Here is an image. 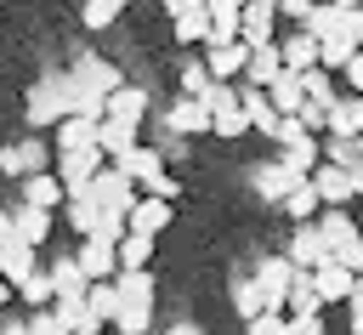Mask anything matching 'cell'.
<instances>
[{
	"label": "cell",
	"instance_id": "obj_1",
	"mask_svg": "<svg viewBox=\"0 0 363 335\" xmlns=\"http://www.w3.org/2000/svg\"><path fill=\"white\" fill-rule=\"evenodd\" d=\"M23 119H28V131H57L62 119H74V85H68V68H57V74H45V79L28 85Z\"/></svg>",
	"mask_w": 363,
	"mask_h": 335
},
{
	"label": "cell",
	"instance_id": "obj_2",
	"mask_svg": "<svg viewBox=\"0 0 363 335\" xmlns=\"http://www.w3.org/2000/svg\"><path fill=\"white\" fill-rule=\"evenodd\" d=\"M113 290H119L113 329L119 335H153V273H119Z\"/></svg>",
	"mask_w": 363,
	"mask_h": 335
},
{
	"label": "cell",
	"instance_id": "obj_3",
	"mask_svg": "<svg viewBox=\"0 0 363 335\" xmlns=\"http://www.w3.org/2000/svg\"><path fill=\"white\" fill-rule=\"evenodd\" d=\"M68 85H74V108H79V102H108L125 79H119V68H113V62H102V57H91V51H85V57H74V62H68Z\"/></svg>",
	"mask_w": 363,
	"mask_h": 335
},
{
	"label": "cell",
	"instance_id": "obj_4",
	"mask_svg": "<svg viewBox=\"0 0 363 335\" xmlns=\"http://www.w3.org/2000/svg\"><path fill=\"white\" fill-rule=\"evenodd\" d=\"M79 199H85V204H96V210L130 216V210H136V199H142V187H136V182H125V176L108 165V170H96V176H91V187H85Z\"/></svg>",
	"mask_w": 363,
	"mask_h": 335
},
{
	"label": "cell",
	"instance_id": "obj_5",
	"mask_svg": "<svg viewBox=\"0 0 363 335\" xmlns=\"http://www.w3.org/2000/svg\"><path fill=\"white\" fill-rule=\"evenodd\" d=\"M301 182H306V176H295L278 153H272V159H261V165H250V187H255V199H261V204H284Z\"/></svg>",
	"mask_w": 363,
	"mask_h": 335
},
{
	"label": "cell",
	"instance_id": "obj_6",
	"mask_svg": "<svg viewBox=\"0 0 363 335\" xmlns=\"http://www.w3.org/2000/svg\"><path fill=\"white\" fill-rule=\"evenodd\" d=\"M250 278H255V290H261L267 312H284V301H289V284H295V267H289V256H284V250H278V256H261Z\"/></svg>",
	"mask_w": 363,
	"mask_h": 335
},
{
	"label": "cell",
	"instance_id": "obj_7",
	"mask_svg": "<svg viewBox=\"0 0 363 335\" xmlns=\"http://www.w3.org/2000/svg\"><path fill=\"white\" fill-rule=\"evenodd\" d=\"M176 45H210V0H170L164 6Z\"/></svg>",
	"mask_w": 363,
	"mask_h": 335
},
{
	"label": "cell",
	"instance_id": "obj_8",
	"mask_svg": "<svg viewBox=\"0 0 363 335\" xmlns=\"http://www.w3.org/2000/svg\"><path fill=\"white\" fill-rule=\"evenodd\" d=\"M74 261H79V273H85L91 284H113V278H119V244H102V238H79Z\"/></svg>",
	"mask_w": 363,
	"mask_h": 335
},
{
	"label": "cell",
	"instance_id": "obj_9",
	"mask_svg": "<svg viewBox=\"0 0 363 335\" xmlns=\"http://www.w3.org/2000/svg\"><path fill=\"white\" fill-rule=\"evenodd\" d=\"M96 170H108V159L102 153H57V182H62V193L68 199H79L85 187H91V176Z\"/></svg>",
	"mask_w": 363,
	"mask_h": 335
},
{
	"label": "cell",
	"instance_id": "obj_10",
	"mask_svg": "<svg viewBox=\"0 0 363 335\" xmlns=\"http://www.w3.org/2000/svg\"><path fill=\"white\" fill-rule=\"evenodd\" d=\"M284 256H289V267H295V273H318V267L329 261V250H323V238H318V221L295 227V233H289V244H284Z\"/></svg>",
	"mask_w": 363,
	"mask_h": 335
},
{
	"label": "cell",
	"instance_id": "obj_11",
	"mask_svg": "<svg viewBox=\"0 0 363 335\" xmlns=\"http://www.w3.org/2000/svg\"><path fill=\"white\" fill-rule=\"evenodd\" d=\"M204 68H210V79L238 85V74L250 68V45H244V40H233V45H204Z\"/></svg>",
	"mask_w": 363,
	"mask_h": 335
},
{
	"label": "cell",
	"instance_id": "obj_12",
	"mask_svg": "<svg viewBox=\"0 0 363 335\" xmlns=\"http://www.w3.org/2000/svg\"><path fill=\"white\" fill-rule=\"evenodd\" d=\"M17 187H23V204H28V210H45V216H57V210L68 204V193H62V182H57V170H40V176H23Z\"/></svg>",
	"mask_w": 363,
	"mask_h": 335
},
{
	"label": "cell",
	"instance_id": "obj_13",
	"mask_svg": "<svg viewBox=\"0 0 363 335\" xmlns=\"http://www.w3.org/2000/svg\"><path fill=\"white\" fill-rule=\"evenodd\" d=\"M45 159H51V142H11V148H0V170L6 176H40L45 170Z\"/></svg>",
	"mask_w": 363,
	"mask_h": 335
},
{
	"label": "cell",
	"instance_id": "obj_14",
	"mask_svg": "<svg viewBox=\"0 0 363 335\" xmlns=\"http://www.w3.org/2000/svg\"><path fill=\"white\" fill-rule=\"evenodd\" d=\"M34 273H40V250H28V244H23L17 233H11V238L0 244V278H6L11 290H17V284H28Z\"/></svg>",
	"mask_w": 363,
	"mask_h": 335
},
{
	"label": "cell",
	"instance_id": "obj_15",
	"mask_svg": "<svg viewBox=\"0 0 363 335\" xmlns=\"http://www.w3.org/2000/svg\"><path fill=\"white\" fill-rule=\"evenodd\" d=\"M113 170H119L125 182H136V187H142V182H153V176L164 170V153H159V148H147V142H136L130 153H119V159H113Z\"/></svg>",
	"mask_w": 363,
	"mask_h": 335
},
{
	"label": "cell",
	"instance_id": "obj_16",
	"mask_svg": "<svg viewBox=\"0 0 363 335\" xmlns=\"http://www.w3.org/2000/svg\"><path fill=\"white\" fill-rule=\"evenodd\" d=\"M244 34V0H210V45H233Z\"/></svg>",
	"mask_w": 363,
	"mask_h": 335
},
{
	"label": "cell",
	"instance_id": "obj_17",
	"mask_svg": "<svg viewBox=\"0 0 363 335\" xmlns=\"http://www.w3.org/2000/svg\"><path fill=\"white\" fill-rule=\"evenodd\" d=\"M272 23H278V6L272 0H244V45L255 51V45H272Z\"/></svg>",
	"mask_w": 363,
	"mask_h": 335
},
{
	"label": "cell",
	"instance_id": "obj_18",
	"mask_svg": "<svg viewBox=\"0 0 363 335\" xmlns=\"http://www.w3.org/2000/svg\"><path fill=\"white\" fill-rule=\"evenodd\" d=\"M51 148H57V153H102V148H96V125L79 119V114L51 131Z\"/></svg>",
	"mask_w": 363,
	"mask_h": 335
},
{
	"label": "cell",
	"instance_id": "obj_19",
	"mask_svg": "<svg viewBox=\"0 0 363 335\" xmlns=\"http://www.w3.org/2000/svg\"><path fill=\"white\" fill-rule=\"evenodd\" d=\"M312 187H318V204H323V210H346V199H357V193H352V176L335 170V165H318V170H312Z\"/></svg>",
	"mask_w": 363,
	"mask_h": 335
},
{
	"label": "cell",
	"instance_id": "obj_20",
	"mask_svg": "<svg viewBox=\"0 0 363 335\" xmlns=\"http://www.w3.org/2000/svg\"><path fill=\"white\" fill-rule=\"evenodd\" d=\"M238 102H244V119H250V131H267V136H278V108H272V97L267 91H255V85H238Z\"/></svg>",
	"mask_w": 363,
	"mask_h": 335
},
{
	"label": "cell",
	"instance_id": "obj_21",
	"mask_svg": "<svg viewBox=\"0 0 363 335\" xmlns=\"http://www.w3.org/2000/svg\"><path fill=\"white\" fill-rule=\"evenodd\" d=\"M170 216H176V204H159V199H136V210L125 216V227H130V233H142V238H159V233L170 227Z\"/></svg>",
	"mask_w": 363,
	"mask_h": 335
},
{
	"label": "cell",
	"instance_id": "obj_22",
	"mask_svg": "<svg viewBox=\"0 0 363 335\" xmlns=\"http://www.w3.org/2000/svg\"><path fill=\"white\" fill-rule=\"evenodd\" d=\"M284 74V57H278V40L272 45H255L250 51V68H244V85H255V91H272V79Z\"/></svg>",
	"mask_w": 363,
	"mask_h": 335
},
{
	"label": "cell",
	"instance_id": "obj_23",
	"mask_svg": "<svg viewBox=\"0 0 363 335\" xmlns=\"http://www.w3.org/2000/svg\"><path fill=\"white\" fill-rule=\"evenodd\" d=\"M318 238H323V250H329V261H335V250L352 244V238H363V227H357L346 210H323V216H318Z\"/></svg>",
	"mask_w": 363,
	"mask_h": 335
},
{
	"label": "cell",
	"instance_id": "obj_24",
	"mask_svg": "<svg viewBox=\"0 0 363 335\" xmlns=\"http://www.w3.org/2000/svg\"><path fill=\"white\" fill-rule=\"evenodd\" d=\"M278 57H284V74H312L318 68V40L312 34H289V40H278Z\"/></svg>",
	"mask_w": 363,
	"mask_h": 335
},
{
	"label": "cell",
	"instance_id": "obj_25",
	"mask_svg": "<svg viewBox=\"0 0 363 335\" xmlns=\"http://www.w3.org/2000/svg\"><path fill=\"white\" fill-rule=\"evenodd\" d=\"M142 114H147V91L125 79V85L108 97V119H119V125H142Z\"/></svg>",
	"mask_w": 363,
	"mask_h": 335
},
{
	"label": "cell",
	"instance_id": "obj_26",
	"mask_svg": "<svg viewBox=\"0 0 363 335\" xmlns=\"http://www.w3.org/2000/svg\"><path fill=\"white\" fill-rule=\"evenodd\" d=\"M312 284H318V301L329 307V301H352V290H357V278L346 273V267H335V261H323L318 273H312Z\"/></svg>",
	"mask_w": 363,
	"mask_h": 335
},
{
	"label": "cell",
	"instance_id": "obj_27",
	"mask_svg": "<svg viewBox=\"0 0 363 335\" xmlns=\"http://www.w3.org/2000/svg\"><path fill=\"white\" fill-rule=\"evenodd\" d=\"M284 318H323V301H318V284H312V273H295V284H289V301H284Z\"/></svg>",
	"mask_w": 363,
	"mask_h": 335
},
{
	"label": "cell",
	"instance_id": "obj_28",
	"mask_svg": "<svg viewBox=\"0 0 363 335\" xmlns=\"http://www.w3.org/2000/svg\"><path fill=\"white\" fill-rule=\"evenodd\" d=\"M323 136H346V142H363V97H340L335 114H329V131Z\"/></svg>",
	"mask_w": 363,
	"mask_h": 335
},
{
	"label": "cell",
	"instance_id": "obj_29",
	"mask_svg": "<svg viewBox=\"0 0 363 335\" xmlns=\"http://www.w3.org/2000/svg\"><path fill=\"white\" fill-rule=\"evenodd\" d=\"M170 125H176L182 136H204V131H210V108H204L199 97H176V102H170Z\"/></svg>",
	"mask_w": 363,
	"mask_h": 335
},
{
	"label": "cell",
	"instance_id": "obj_30",
	"mask_svg": "<svg viewBox=\"0 0 363 335\" xmlns=\"http://www.w3.org/2000/svg\"><path fill=\"white\" fill-rule=\"evenodd\" d=\"M267 97H272V108H278V119H295V114L306 108V91H301V74H278Z\"/></svg>",
	"mask_w": 363,
	"mask_h": 335
},
{
	"label": "cell",
	"instance_id": "obj_31",
	"mask_svg": "<svg viewBox=\"0 0 363 335\" xmlns=\"http://www.w3.org/2000/svg\"><path fill=\"white\" fill-rule=\"evenodd\" d=\"M278 159L295 170V176H312L318 165H323V142L318 136H301V142H289V148H278Z\"/></svg>",
	"mask_w": 363,
	"mask_h": 335
},
{
	"label": "cell",
	"instance_id": "obj_32",
	"mask_svg": "<svg viewBox=\"0 0 363 335\" xmlns=\"http://www.w3.org/2000/svg\"><path fill=\"white\" fill-rule=\"evenodd\" d=\"M11 227H17V238H23L28 250H40V244L51 238V216H45V210H28V204L11 210Z\"/></svg>",
	"mask_w": 363,
	"mask_h": 335
},
{
	"label": "cell",
	"instance_id": "obj_33",
	"mask_svg": "<svg viewBox=\"0 0 363 335\" xmlns=\"http://www.w3.org/2000/svg\"><path fill=\"white\" fill-rule=\"evenodd\" d=\"M85 312H91L96 329H113V318H119V290H113V284H91V290H85Z\"/></svg>",
	"mask_w": 363,
	"mask_h": 335
},
{
	"label": "cell",
	"instance_id": "obj_34",
	"mask_svg": "<svg viewBox=\"0 0 363 335\" xmlns=\"http://www.w3.org/2000/svg\"><path fill=\"white\" fill-rule=\"evenodd\" d=\"M340 11H346V0H329V6H312V17L301 23V34H312L318 45H323V40H335V34H340Z\"/></svg>",
	"mask_w": 363,
	"mask_h": 335
},
{
	"label": "cell",
	"instance_id": "obj_35",
	"mask_svg": "<svg viewBox=\"0 0 363 335\" xmlns=\"http://www.w3.org/2000/svg\"><path fill=\"white\" fill-rule=\"evenodd\" d=\"M96 148H102V159H119V153H130V148H136V125L102 119V125H96Z\"/></svg>",
	"mask_w": 363,
	"mask_h": 335
},
{
	"label": "cell",
	"instance_id": "obj_36",
	"mask_svg": "<svg viewBox=\"0 0 363 335\" xmlns=\"http://www.w3.org/2000/svg\"><path fill=\"white\" fill-rule=\"evenodd\" d=\"M284 210L295 216V227H306V221H318V216H323V204H318V187H312V176H306V182H301V187H295V193L284 199Z\"/></svg>",
	"mask_w": 363,
	"mask_h": 335
},
{
	"label": "cell",
	"instance_id": "obj_37",
	"mask_svg": "<svg viewBox=\"0 0 363 335\" xmlns=\"http://www.w3.org/2000/svg\"><path fill=\"white\" fill-rule=\"evenodd\" d=\"M301 91H306V102H312V108H323V114H335V102H340V91L329 85V74H323V68L301 74Z\"/></svg>",
	"mask_w": 363,
	"mask_h": 335
},
{
	"label": "cell",
	"instance_id": "obj_38",
	"mask_svg": "<svg viewBox=\"0 0 363 335\" xmlns=\"http://www.w3.org/2000/svg\"><path fill=\"white\" fill-rule=\"evenodd\" d=\"M244 131H250V119H244V102H238V97L210 114V136H227V142H233V136H244Z\"/></svg>",
	"mask_w": 363,
	"mask_h": 335
},
{
	"label": "cell",
	"instance_id": "obj_39",
	"mask_svg": "<svg viewBox=\"0 0 363 335\" xmlns=\"http://www.w3.org/2000/svg\"><path fill=\"white\" fill-rule=\"evenodd\" d=\"M147 261H153V238L125 233V244H119V273H147Z\"/></svg>",
	"mask_w": 363,
	"mask_h": 335
},
{
	"label": "cell",
	"instance_id": "obj_40",
	"mask_svg": "<svg viewBox=\"0 0 363 335\" xmlns=\"http://www.w3.org/2000/svg\"><path fill=\"white\" fill-rule=\"evenodd\" d=\"M119 11H125V0H85V6H79V23L96 34V28H113Z\"/></svg>",
	"mask_w": 363,
	"mask_h": 335
},
{
	"label": "cell",
	"instance_id": "obj_41",
	"mask_svg": "<svg viewBox=\"0 0 363 335\" xmlns=\"http://www.w3.org/2000/svg\"><path fill=\"white\" fill-rule=\"evenodd\" d=\"M17 295H23V301H28L34 312H45V307L57 301V284H51V267H40V273H34L28 284H17Z\"/></svg>",
	"mask_w": 363,
	"mask_h": 335
},
{
	"label": "cell",
	"instance_id": "obj_42",
	"mask_svg": "<svg viewBox=\"0 0 363 335\" xmlns=\"http://www.w3.org/2000/svg\"><path fill=\"white\" fill-rule=\"evenodd\" d=\"M216 79H210V68H204V57H187L182 62V97H204Z\"/></svg>",
	"mask_w": 363,
	"mask_h": 335
},
{
	"label": "cell",
	"instance_id": "obj_43",
	"mask_svg": "<svg viewBox=\"0 0 363 335\" xmlns=\"http://www.w3.org/2000/svg\"><path fill=\"white\" fill-rule=\"evenodd\" d=\"M352 57H357V45H346V40H340V34H335V40H323V45H318V68H323V74H329V68H346V62H352Z\"/></svg>",
	"mask_w": 363,
	"mask_h": 335
},
{
	"label": "cell",
	"instance_id": "obj_44",
	"mask_svg": "<svg viewBox=\"0 0 363 335\" xmlns=\"http://www.w3.org/2000/svg\"><path fill=\"white\" fill-rule=\"evenodd\" d=\"M233 301H238V312H244V324L267 312V301H261V290H255V278H238V284H233Z\"/></svg>",
	"mask_w": 363,
	"mask_h": 335
},
{
	"label": "cell",
	"instance_id": "obj_45",
	"mask_svg": "<svg viewBox=\"0 0 363 335\" xmlns=\"http://www.w3.org/2000/svg\"><path fill=\"white\" fill-rule=\"evenodd\" d=\"M142 199H159V204H176V199H182V182H176L170 170H159L153 182H142Z\"/></svg>",
	"mask_w": 363,
	"mask_h": 335
},
{
	"label": "cell",
	"instance_id": "obj_46",
	"mask_svg": "<svg viewBox=\"0 0 363 335\" xmlns=\"http://www.w3.org/2000/svg\"><path fill=\"white\" fill-rule=\"evenodd\" d=\"M340 40L363 51V6L357 0H346V11H340Z\"/></svg>",
	"mask_w": 363,
	"mask_h": 335
},
{
	"label": "cell",
	"instance_id": "obj_47",
	"mask_svg": "<svg viewBox=\"0 0 363 335\" xmlns=\"http://www.w3.org/2000/svg\"><path fill=\"white\" fill-rule=\"evenodd\" d=\"M244 335H289V318L284 312H261V318L244 324Z\"/></svg>",
	"mask_w": 363,
	"mask_h": 335
},
{
	"label": "cell",
	"instance_id": "obj_48",
	"mask_svg": "<svg viewBox=\"0 0 363 335\" xmlns=\"http://www.w3.org/2000/svg\"><path fill=\"white\" fill-rule=\"evenodd\" d=\"M28 335H68V324L45 307V312H28Z\"/></svg>",
	"mask_w": 363,
	"mask_h": 335
},
{
	"label": "cell",
	"instance_id": "obj_49",
	"mask_svg": "<svg viewBox=\"0 0 363 335\" xmlns=\"http://www.w3.org/2000/svg\"><path fill=\"white\" fill-rule=\"evenodd\" d=\"M335 267H346V273L357 278V273H363V238H352V244H340V250H335Z\"/></svg>",
	"mask_w": 363,
	"mask_h": 335
},
{
	"label": "cell",
	"instance_id": "obj_50",
	"mask_svg": "<svg viewBox=\"0 0 363 335\" xmlns=\"http://www.w3.org/2000/svg\"><path fill=\"white\" fill-rule=\"evenodd\" d=\"M340 74H346V85H352V97H363V51H357V57H352V62H346Z\"/></svg>",
	"mask_w": 363,
	"mask_h": 335
},
{
	"label": "cell",
	"instance_id": "obj_51",
	"mask_svg": "<svg viewBox=\"0 0 363 335\" xmlns=\"http://www.w3.org/2000/svg\"><path fill=\"white\" fill-rule=\"evenodd\" d=\"M278 11H284V17H295V23H306V17H312V0H284Z\"/></svg>",
	"mask_w": 363,
	"mask_h": 335
},
{
	"label": "cell",
	"instance_id": "obj_52",
	"mask_svg": "<svg viewBox=\"0 0 363 335\" xmlns=\"http://www.w3.org/2000/svg\"><path fill=\"white\" fill-rule=\"evenodd\" d=\"M289 335H323V318H289Z\"/></svg>",
	"mask_w": 363,
	"mask_h": 335
},
{
	"label": "cell",
	"instance_id": "obj_53",
	"mask_svg": "<svg viewBox=\"0 0 363 335\" xmlns=\"http://www.w3.org/2000/svg\"><path fill=\"white\" fill-rule=\"evenodd\" d=\"M0 335H28V318H6L0 312Z\"/></svg>",
	"mask_w": 363,
	"mask_h": 335
},
{
	"label": "cell",
	"instance_id": "obj_54",
	"mask_svg": "<svg viewBox=\"0 0 363 335\" xmlns=\"http://www.w3.org/2000/svg\"><path fill=\"white\" fill-rule=\"evenodd\" d=\"M346 307H352V324H346V329H352V335H363V301H346Z\"/></svg>",
	"mask_w": 363,
	"mask_h": 335
},
{
	"label": "cell",
	"instance_id": "obj_55",
	"mask_svg": "<svg viewBox=\"0 0 363 335\" xmlns=\"http://www.w3.org/2000/svg\"><path fill=\"white\" fill-rule=\"evenodd\" d=\"M159 335H204V329H199V324H164Z\"/></svg>",
	"mask_w": 363,
	"mask_h": 335
},
{
	"label": "cell",
	"instance_id": "obj_56",
	"mask_svg": "<svg viewBox=\"0 0 363 335\" xmlns=\"http://www.w3.org/2000/svg\"><path fill=\"white\" fill-rule=\"evenodd\" d=\"M352 193H363V165H357V170H352Z\"/></svg>",
	"mask_w": 363,
	"mask_h": 335
},
{
	"label": "cell",
	"instance_id": "obj_57",
	"mask_svg": "<svg viewBox=\"0 0 363 335\" xmlns=\"http://www.w3.org/2000/svg\"><path fill=\"white\" fill-rule=\"evenodd\" d=\"M6 301H11V284H6V278H0V312H6Z\"/></svg>",
	"mask_w": 363,
	"mask_h": 335
},
{
	"label": "cell",
	"instance_id": "obj_58",
	"mask_svg": "<svg viewBox=\"0 0 363 335\" xmlns=\"http://www.w3.org/2000/svg\"><path fill=\"white\" fill-rule=\"evenodd\" d=\"M352 301H363V273H357V290H352Z\"/></svg>",
	"mask_w": 363,
	"mask_h": 335
},
{
	"label": "cell",
	"instance_id": "obj_59",
	"mask_svg": "<svg viewBox=\"0 0 363 335\" xmlns=\"http://www.w3.org/2000/svg\"><path fill=\"white\" fill-rule=\"evenodd\" d=\"M79 335H108V329H79Z\"/></svg>",
	"mask_w": 363,
	"mask_h": 335
},
{
	"label": "cell",
	"instance_id": "obj_60",
	"mask_svg": "<svg viewBox=\"0 0 363 335\" xmlns=\"http://www.w3.org/2000/svg\"><path fill=\"white\" fill-rule=\"evenodd\" d=\"M357 148H363V142H357Z\"/></svg>",
	"mask_w": 363,
	"mask_h": 335
},
{
	"label": "cell",
	"instance_id": "obj_61",
	"mask_svg": "<svg viewBox=\"0 0 363 335\" xmlns=\"http://www.w3.org/2000/svg\"><path fill=\"white\" fill-rule=\"evenodd\" d=\"M153 335H159V329H153Z\"/></svg>",
	"mask_w": 363,
	"mask_h": 335
}]
</instances>
